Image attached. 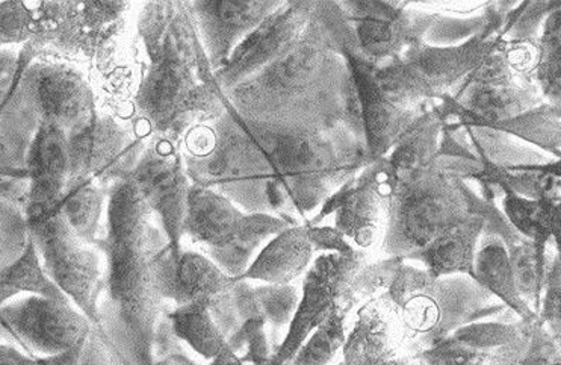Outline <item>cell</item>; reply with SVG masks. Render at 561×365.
Wrapping results in <instances>:
<instances>
[{
    "instance_id": "obj_1",
    "label": "cell",
    "mask_w": 561,
    "mask_h": 365,
    "mask_svg": "<svg viewBox=\"0 0 561 365\" xmlns=\"http://www.w3.org/2000/svg\"><path fill=\"white\" fill-rule=\"evenodd\" d=\"M342 20L337 2H317L304 33L285 54L222 93L230 106L244 121L268 128L345 125L365 141L352 71L341 49Z\"/></svg>"
},
{
    "instance_id": "obj_2",
    "label": "cell",
    "mask_w": 561,
    "mask_h": 365,
    "mask_svg": "<svg viewBox=\"0 0 561 365\" xmlns=\"http://www.w3.org/2000/svg\"><path fill=\"white\" fill-rule=\"evenodd\" d=\"M98 246L105 258L99 332L111 365H153V339L167 301L154 265L169 246L161 225L130 180L110 186Z\"/></svg>"
},
{
    "instance_id": "obj_3",
    "label": "cell",
    "mask_w": 561,
    "mask_h": 365,
    "mask_svg": "<svg viewBox=\"0 0 561 365\" xmlns=\"http://www.w3.org/2000/svg\"><path fill=\"white\" fill-rule=\"evenodd\" d=\"M137 30L145 46V77L134 96L135 122L147 138L181 146L185 135L226 111L186 2H147Z\"/></svg>"
},
{
    "instance_id": "obj_4",
    "label": "cell",
    "mask_w": 561,
    "mask_h": 365,
    "mask_svg": "<svg viewBox=\"0 0 561 365\" xmlns=\"http://www.w3.org/2000/svg\"><path fill=\"white\" fill-rule=\"evenodd\" d=\"M244 123L272 167L273 180L266 190L270 209L293 226L298 225L297 216L305 217L324 204L373 162L365 141L345 125L276 129Z\"/></svg>"
},
{
    "instance_id": "obj_5",
    "label": "cell",
    "mask_w": 561,
    "mask_h": 365,
    "mask_svg": "<svg viewBox=\"0 0 561 365\" xmlns=\"http://www.w3.org/2000/svg\"><path fill=\"white\" fill-rule=\"evenodd\" d=\"M225 103L220 117L196 126L183 138L186 173L193 185L221 194L242 212L273 216L266 199L272 167L226 96Z\"/></svg>"
},
{
    "instance_id": "obj_6",
    "label": "cell",
    "mask_w": 561,
    "mask_h": 365,
    "mask_svg": "<svg viewBox=\"0 0 561 365\" xmlns=\"http://www.w3.org/2000/svg\"><path fill=\"white\" fill-rule=\"evenodd\" d=\"M517 2H488L489 25L460 46L436 47L416 39L392 61L374 69L377 85L389 101L417 109L456 93L501 38L504 19Z\"/></svg>"
},
{
    "instance_id": "obj_7",
    "label": "cell",
    "mask_w": 561,
    "mask_h": 365,
    "mask_svg": "<svg viewBox=\"0 0 561 365\" xmlns=\"http://www.w3.org/2000/svg\"><path fill=\"white\" fill-rule=\"evenodd\" d=\"M127 2H35L34 35L19 50L14 81L38 58H66L105 70L126 31Z\"/></svg>"
},
{
    "instance_id": "obj_8",
    "label": "cell",
    "mask_w": 561,
    "mask_h": 365,
    "mask_svg": "<svg viewBox=\"0 0 561 365\" xmlns=\"http://www.w3.org/2000/svg\"><path fill=\"white\" fill-rule=\"evenodd\" d=\"M463 182L437 167L409 180H393L381 243L386 255L412 258L471 217Z\"/></svg>"
},
{
    "instance_id": "obj_9",
    "label": "cell",
    "mask_w": 561,
    "mask_h": 365,
    "mask_svg": "<svg viewBox=\"0 0 561 365\" xmlns=\"http://www.w3.org/2000/svg\"><path fill=\"white\" fill-rule=\"evenodd\" d=\"M289 226L293 225L270 214L242 212L221 194L193 185L182 241L186 238L193 250L209 258L229 276L241 277L262 243Z\"/></svg>"
},
{
    "instance_id": "obj_10",
    "label": "cell",
    "mask_w": 561,
    "mask_h": 365,
    "mask_svg": "<svg viewBox=\"0 0 561 365\" xmlns=\"http://www.w3.org/2000/svg\"><path fill=\"white\" fill-rule=\"evenodd\" d=\"M2 111L22 118L34 130L42 125L57 126L70 137L85 128L99 110L93 87L78 67L38 58L20 75Z\"/></svg>"
},
{
    "instance_id": "obj_11",
    "label": "cell",
    "mask_w": 561,
    "mask_h": 365,
    "mask_svg": "<svg viewBox=\"0 0 561 365\" xmlns=\"http://www.w3.org/2000/svg\"><path fill=\"white\" fill-rule=\"evenodd\" d=\"M27 228L47 277L98 328V304L105 277L101 249L82 240L59 212L31 218Z\"/></svg>"
},
{
    "instance_id": "obj_12",
    "label": "cell",
    "mask_w": 561,
    "mask_h": 365,
    "mask_svg": "<svg viewBox=\"0 0 561 365\" xmlns=\"http://www.w3.org/2000/svg\"><path fill=\"white\" fill-rule=\"evenodd\" d=\"M154 277L159 295L173 307L206 305L226 340L241 328L233 301L238 277L222 272L197 250L183 249L182 246L179 252H174L170 244L167 246L159 253Z\"/></svg>"
},
{
    "instance_id": "obj_13",
    "label": "cell",
    "mask_w": 561,
    "mask_h": 365,
    "mask_svg": "<svg viewBox=\"0 0 561 365\" xmlns=\"http://www.w3.org/2000/svg\"><path fill=\"white\" fill-rule=\"evenodd\" d=\"M91 321L70 301L43 296L20 297L0 308V340L34 358L61 355L83 343Z\"/></svg>"
},
{
    "instance_id": "obj_14",
    "label": "cell",
    "mask_w": 561,
    "mask_h": 365,
    "mask_svg": "<svg viewBox=\"0 0 561 365\" xmlns=\"http://www.w3.org/2000/svg\"><path fill=\"white\" fill-rule=\"evenodd\" d=\"M69 140V186L95 182L110 189L126 180L145 152L147 141L134 123L98 111L93 121L67 137Z\"/></svg>"
},
{
    "instance_id": "obj_15",
    "label": "cell",
    "mask_w": 561,
    "mask_h": 365,
    "mask_svg": "<svg viewBox=\"0 0 561 365\" xmlns=\"http://www.w3.org/2000/svg\"><path fill=\"white\" fill-rule=\"evenodd\" d=\"M451 98L457 113L484 123L507 121L545 102L537 83L524 81L508 66L503 38Z\"/></svg>"
},
{
    "instance_id": "obj_16",
    "label": "cell",
    "mask_w": 561,
    "mask_h": 365,
    "mask_svg": "<svg viewBox=\"0 0 561 365\" xmlns=\"http://www.w3.org/2000/svg\"><path fill=\"white\" fill-rule=\"evenodd\" d=\"M392 185L393 178L386 157L369 162L332 194L321 205V212L305 225L317 226L334 214L336 231L352 238L360 248H371L380 233L385 236Z\"/></svg>"
},
{
    "instance_id": "obj_17",
    "label": "cell",
    "mask_w": 561,
    "mask_h": 365,
    "mask_svg": "<svg viewBox=\"0 0 561 365\" xmlns=\"http://www.w3.org/2000/svg\"><path fill=\"white\" fill-rule=\"evenodd\" d=\"M126 180L134 182L152 209L174 252L182 249L183 221L193 182L186 173L181 146L149 138L145 152Z\"/></svg>"
},
{
    "instance_id": "obj_18",
    "label": "cell",
    "mask_w": 561,
    "mask_h": 365,
    "mask_svg": "<svg viewBox=\"0 0 561 365\" xmlns=\"http://www.w3.org/2000/svg\"><path fill=\"white\" fill-rule=\"evenodd\" d=\"M366 263L368 255L354 249L347 255L325 253L317 258L305 277L304 297L290 320L288 335L266 365H286L294 358L310 333L324 323L334 309L340 311L353 277Z\"/></svg>"
},
{
    "instance_id": "obj_19",
    "label": "cell",
    "mask_w": 561,
    "mask_h": 365,
    "mask_svg": "<svg viewBox=\"0 0 561 365\" xmlns=\"http://www.w3.org/2000/svg\"><path fill=\"white\" fill-rule=\"evenodd\" d=\"M352 23L364 57L374 69L392 61L416 39H423L436 18L410 2H337Z\"/></svg>"
},
{
    "instance_id": "obj_20",
    "label": "cell",
    "mask_w": 561,
    "mask_h": 365,
    "mask_svg": "<svg viewBox=\"0 0 561 365\" xmlns=\"http://www.w3.org/2000/svg\"><path fill=\"white\" fill-rule=\"evenodd\" d=\"M341 49L352 71L354 89L360 106L366 148L371 161H376L391 152L393 145L408 129L410 123L435 102L424 103L417 109H403L389 101L377 85L373 62L362 54L352 23L345 19V15L341 23Z\"/></svg>"
},
{
    "instance_id": "obj_21",
    "label": "cell",
    "mask_w": 561,
    "mask_h": 365,
    "mask_svg": "<svg viewBox=\"0 0 561 365\" xmlns=\"http://www.w3.org/2000/svg\"><path fill=\"white\" fill-rule=\"evenodd\" d=\"M317 2H282L268 18L262 20L252 33L238 45L214 79L222 93L253 77L285 54L304 33Z\"/></svg>"
},
{
    "instance_id": "obj_22",
    "label": "cell",
    "mask_w": 561,
    "mask_h": 365,
    "mask_svg": "<svg viewBox=\"0 0 561 365\" xmlns=\"http://www.w3.org/2000/svg\"><path fill=\"white\" fill-rule=\"evenodd\" d=\"M280 3L250 0L186 2L214 73L226 66L242 39L277 10Z\"/></svg>"
},
{
    "instance_id": "obj_23",
    "label": "cell",
    "mask_w": 561,
    "mask_h": 365,
    "mask_svg": "<svg viewBox=\"0 0 561 365\" xmlns=\"http://www.w3.org/2000/svg\"><path fill=\"white\" fill-rule=\"evenodd\" d=\"M69 140L57 126L42 125L35 130L26 153L27 220L57 209L69 184Z\"/></svg>"
},
{
    "instance_id": "obj_24",
    "label": "cell",
    "mask_w": 561,
    "mask_h": 365,
    "mask_svg": "<svg viewBox=\"0 0 561 365\" xmlns=\"http://www.w3.org/2000/svg\"><path fill=\"white\" fill-rule=\"evenodd\" d=\"M312 253L306 226H289L268 241L240 280L288 285L304 275Z\"/></svg>"
},
{
    "instance_id": "obj_25",
    "label": "cell",
    "mask_w": 561,
    "mask_h": 365,
    "mask_svg": "<svg viewBox=\"0 0 561 365\" xmlns=\"http://www.w3.org/2000/svg\"><path fill=\"white\" fill-rule=\"evenodd\" d=\"M442 122L444 114L439 102H435L410 123L386 157L393 180H409L435 169Z\"/></svg>"
},
{
    "instance_id": "obj_26",
    "label": "cell",
    "mask_w": 561,
    "mask_h": 365,
    "mask_svg": "<svg viewBox=\"0 0 561 365\" xmlns=\"http://www.w3.org/2000/svg\"><path fill=\"white\" fill-rule=\"evenodd\" d=\"M439 103L442 109L451 114L461 126L488 128L513 135V137L520 138V140L531 142V145L545 150V152L554 155L557 160H560V106L543 102L542 105L528 110L527 113L519 114V116L507 118V121L484 123L472 121V118L463 117L457 113L455 110V99L449 96V94L439 98Z\"/></svg>"
},
{
    "instance_id": "obj_27",
    "label": "cell",
    "mask_w": 561,
    "mask_h": 365,
    "mask_svg": "<svg viewBox=\"0 0 561 365\" xmlns=\"http://www.w3.org/2000/svg\"><path fill=\"white\" fill-rule=\"evenodd\" d=\"M483 229V218L468 217L433 240L427 248L413 255L412 260L423 261L427 267L425 272L432 277L467 275L473 280V260Z\"/></svg>"
},
{
    "instance_id": "obj_28",
    "label": "cell",
    "mask_w": 561,
    "mask_h": 365,
    "mask_svg": "<svg viewBox=\"0 0 561 365\" xmlns=\"http://www.w3.org/2000/svg\"><path fill=\"white\" fill-rule=\"evenodd\" d=\"M483 233V241L473 260V281L503 301L505 307L511 308L517 317H520V321L535 323L537 315L517 292L507 249L503 241L493 233Z\"/></svg>"
},
{
    "instance_id": "obj_29",
    "label": "cell",
    "mask_w": 561,
    "mask_h": 365,
    "mask_svg": "<svg viewBox=\"0 0 561 365\" xmlns=\"http://www.w3.org/2000/svg\"><path fill=\"white\" fill-rule=\"evenodd\" d=\"M503 204L508 224L520 236L533 241L537 261L540 267L547 270L549 238H554L557 246L560 243V201H533L508 192L504 194Z\"/></svg>"
},
{
    "instance_id": "obj_30",
    "label": "cell",
    "mask_w": 561,
    "mask_h": 365,
    "mask_svg": "<svg viewBox=\"0 0 561 365\" xmlns=\"http://www.w3.org/2000/svg\"><path fill=\"white\" fill-rule=\"evenodd\" d=\"M167 319L174 335L205 360L214 361L232 355V349L222 335L209 308L203 304L167 307Z\"/></svg>"
},
{
    "instance_id": "obj_31",
    "label": "cell",
    "mask_w": 561,
    "mask_h": 365,
    "mask_svg": "<svg viewBox=\"0 0 561 365\" xmlns=\"http://www.w3.org/2000/svg\"><path fill=\"white\" fill-rule=\"evenodd\" d=\"M26 193L27 181L0 184V270L15 263L30 244Z\"/></svg>"
},
{
    "instance_id": "obj_32",
    "label": "cell",
    "mask_w": 561,
    "mask_h": 365,
    "mask_svg": "<svg viewBox=\"0 0 561 365\" xmlns=\"http://www.w3.org/2000/svg\"><path fill=\"white\" fill-rule=\"evenodd\" d=\"M110 189L95 182L69 186L57 209L87 243H98L102 232L103 216L106 213Z\"/></svg>"
},
{
    "instance_id": "obj_33",
    "label": "cell",
    "mask_w": 561,
    "mask_h": 365,
    "mask_svg": "<svg viewBox=\"0 0 561 365\" xmlns=\"http://www.w3.org/2000/svg\"><path fill=\"white\" fill-rule=\"evenodd\" d=\"M27 293L32 296L49 297L59 301H70L57 287L39 263L37 250L30 240V244L15 263L0 270V308L8 301L18 299V296ZM71 304V301H70Z\"/></svg>"
},
{
    "instance_id": "obj_34",
    "label": "cell",
    "mask_w": 561,
    "mask_h": 365,
    "mask_svg": "<svg viewBox=\"0 0 561 365\" xmlns=\"http://www.w3.org/2000/svg\"><path fill=\"white\" fill-rule=\"evenodd\" d=\"M545 102L560 106L561 99V7L545 20L539 38V62L535 73Z\"/></svg>"
},
{
    "instance_id": "obj_35",
    "label": "cell",
    "mask_w": 561,
    "mask_h": 365,
    "mask_svg": "<svg viewBox=\"0 0 561 365\" xmlns=\"http://www.w3.org/2000/svg\"><path fill=\"white\" fill-rule=\"evenodd\" d=\"M32 133L10 114H0V184L26 180V153Z\"/></svg>"
},
{
    "instance_id": "obj_36",
    "label": "cell",
    "mask_w": 561,
    "mask_h": 365,
    "mask_svg": "<svg viewBox=\"0 0 561 365\" xmlns=\"http://www.w3.org/2000/svg\"><path fill=\"white\" fill-rule=\"evenodd\" d=\"M488 3L479 15L472 18H449L436 11V18L424 34L425 45L436 47L460 46L483 33L489 25Z\"/></svg>"
},
{
    "instance_id": "obj_37",
    "label": "cell",
    "mask_w": 561,
    "mask_h": 365,
    "mask_svg": "<svg viewBox=\"0 0 561 365\" xmlns=\"http://www.w3.org/2000/svg\"><path fill=\"white\" fill-rule=\"evenodd\" d=\"M560 2H517L504 19L501 38L505 42H539L545 20Z\"/></svg>"
},
{
    "instance_id": "obj_38",
    "label": "cell",
    "mask_w": 561,
    "mask_h": 365,
    "mask_svg": "<svg viewBox=\"0 0 561 365\" xmlns=\"http://www.w3.org/2000/svg\"><path fill=\"white\" fill-rule=\"evenodd\" d=\"M344 317L337 309L317 328L308 343L304 344L286 365H324L344 343Z\"/></svg>"
},
{
    "instance_id": "obj_39",
    "label": "cell",
    "mask_w": 561,
    "mask_h": 365,
    "mask_svg": "<svg viewBox=\"0 0 561 365\" xmlns=\"http://www.w3.org/2000/svg\"><path fill=\"white\" fill-rule=\"evenodd\" d=\"M254 304H256L259 319L268 323L274 331H278L290 323L298 307L297 289L293 285L266 284L253 288Z\"/></svg>"
},
{
    "instance_id": "obj_40",
    "label": "cell",
    "mask_w": 561,
    "mask_h": 365,
    "mask_svg": "<svg viewBox=\"0 0 561 365\" xmlns=\"http://www.w3.org/2000/svg\"><path fill=\"white\" fill-rule=\"evenodd\" d=\"M34 31V2H0V49L25 45Z\"/></svg>"
},
{
    "instance_id": "obj_41",
    "label": "cell",
    "mask_w": 561,
    "mask_h": 365,
    "mask_svg": "<svg viewBox=\"0 0 561 365\" xmlns=\"http://www.w3.org/2000/svg\"><path fill=\"white\" fill-rule=\"evenodd\" d=\"M504 54L508 66L517 77L527 82H536L535 73L539 62V42H505Z\"/></svg>"
},
{
    "instance_id": "obj_42",
    "label": "cell",
    "mask_w": 561,
    "mask_h": 365,
    "mask_svg": "<svg viewBox=\"0 0 561 365\" xmlns=\"http://www.w3.org/2000/svg\"><path fill=\"white\" fill-rule=\"evenodd\" d=\"M545 300L540 323H547L551 327L554 337L560 335V258H552L551 264H548L547 276H545Z\"/></svg>"
},
{
    "instance_id": "obj_43",
    "label": "cell",
    "mask_w": 561,
    "mask_h": 365,
    "mask_svg": "<svg viewBox=\"0 0 561 365\" xmlns=\"http://www.w3.org/2000/svg\"><path fill=\"white\" fill-rule=\"evenodd\" d=\"M306 226L313 250H333L337 255H347L353 248L340 231L329 226Z\"/></svg>"
},
{
    "instance_id": "obj_44",
    "label": "cell",
    "mask_w": 561,
    "mask_h": 365,
    "mask_svg": "<svg viewBox=\"0 0 561 365\" xmlns=\"http://www.w3.org/2000/svg\"><path fill=\"white\" fill-rule=\"evenodd\" d=\"M18 59L19 52L10 49V47L0 49V111L13 89L15 73H18Z\"/></svg>"
},
{
    "instance_id": "obj_45",
    "label": "cell",
    "mask_w": 561,
    "mask_h": 365,
    "mask_svg": "<svg viewBox=\"0 0 561 365\" xmlns=\"http://www.w3.org/2000/svg\"><path fill=\"white\" fill-rule=\"evenodd\" d=\"M79 365H111L110 353L103 343L101 332L95 328L91 329L90 335L83 343Z\"/></svg>"
},
{
    "instance_id": "obj_46",
    "label": "cell",
    "mask_w": 561,
    "mask_h": 365,
    "mask_svg": "<svg viewBox=\"0 0 561 365\" xmlns=\"http://www.w3.org/2000/svg\"><path fill=\"white\" fill-rule=\"evenodd\" d=\"M0 365H37V358L20 351L13 344L0 343Z\"/></svg>"
},
{
    "instance_id": "obj_47",
    "label": "cell",
    "mask_w": 561,
    "mask_h": 365,
    "mask_svg": "<svg viewBox=\"0 0 561 365\" xmlns=\"http://www.w3.org/2000/svg\"><path fill=\"white\" fill-rule=\"evenodd\" d=\"M85 343V341H83ZM83 343L77 347L61 353V355L47 356V358H37V365H79L81 363V353Z\"/></svg>"
},
{
    "instance_id": "obj_48",
    "label": "cell",
    "mask_w": 561,
    "mask_h": 365,
    "mask_svg": "<svg viewBox=\"0 0 561 365\" xmlns=\"http://www.w3.org/2000/svg\"><path fill=\"white\" fill-rule=\"evenodd\" d=\"M153 365H198L196 361L191 360L186 352L173 353L164 358L153 361Z\"/></svg>"
}]
</instances>
